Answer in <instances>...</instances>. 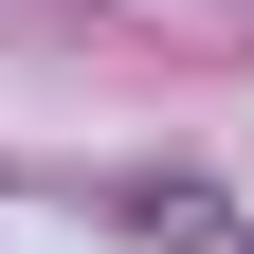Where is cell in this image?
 I'll return each mask as SVG.
<instances>
[{
    "label": "cell",
    "instance_id": "6da1fadb",
    "mask_svg": "<svg viewBox=\"0 0 254 254\" xmlns=\"http://www.w3.org/2000/svg\"><path fill=\"white\" fill-rule=\"evenodd\" d=\"M127 218L145 236H236V200H200V182H127Z\"/></svg>",
    "mask_w": 254,
    "mask_h": 254
}]
</instances>
